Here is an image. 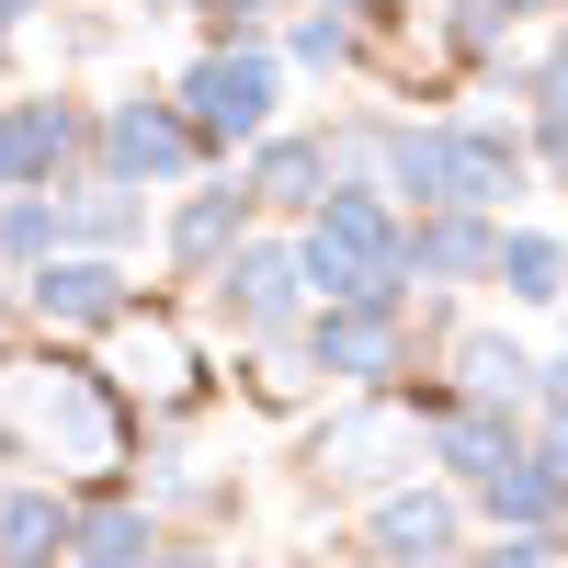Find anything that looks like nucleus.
Masks as SVG:
<instances>
[{
    "instance_id": "obj_16",
    "label": "nucleus",
    "mask_w": 568,
    "mask_h": 568,
    "mask_svg": "<svg viewBox=\"0 0 568 568\" xmlns=\"http://www.w3.org/2000/svg\"><path fill=\"white\" fill-rule=\"evenodd\" d=\"M455 364H466V387H478V398H524V387H535V364L511 353V342H466Z\"/></svg>"
},
{
    "instance_id": "obj_15",
    "label": "nucleus",
    "mask_w": 568,
    "mask_h": 568,
    "mask_svg": "<svg viewBox=\"0 0 568 568\" xmlns=\"http://www.w3.org/2000/svg\"><path fill=\"white\" fill-rule=\"evenodd\" d=\"M80 557H91V568H160V546H149L136 511H91V524H80Z\"/></svg>"
},
{
    "instance_id": "obj_19",
    "label": "nucleus",
    "mask_w": 568,
    "mask_h": 568,
    "mask_svg": "<svg viewBox=\"0 0 568 568\" xmlns=\"http://www.w3.org/2000/svg\"><path fill=\"white\" fill-rule=\"evenodd\" d=\"M478 568H546V546H535V535H500V546H489Z\"/></svg>"
},
{
    "instance_id": "obj_8",
    "label": "nucleus",
    "mask_w": 568,
    "mask_h": 568,
    "mask_svg": "<svg viewBox=\"0 0 568 568\" xmlns=\"http://www.w3.org/2000/svg\"><path fill=\"white\" fill-rule=\"evenodd\" d=\"M58 535H69V511L45 500V489H12V500H0V568H45Z\"/></svg>"
},
{
    "instance_id": "obj_7",
    "label": "nucleus",
    "mask_w": 568,
    "mask_h": 568,
    "mask_svg": "<svg viewBox=\"0 0 568 568\" xmlns=\"http://www.w3.org/2000/svg\"><path fill=\"white\" fill-rule=\"evenodd\" d=\"M444 466H455L466 489H489L500 466H524V455H511V420H489V409H455V420H444Z\"/></svg>"
},
{
    "instance_id": "obj_14",
    "label": "nucleus",
    "mask_w": 568,
    "mask_h": 568,
    "mask_svg": "<svg viewBox=\"0 0 568 568\" xmlns=\"http://www.w3.org/2000/svg\"><path fill=\"white\" fill-rule=\"evenodd\" d=\"M557 489H568L557 466H535V455H524V466H500V478H489V511H500V524H546Z\"/></svg>"
},
{
    "instance_id": "obj_18",
    "label": "nucleus",
    "mask_w": 568,
    "mask_h": 568,
    "mask_svg": "<svg viewBox=\"0 0 568 568\" xmlns=\"http://www.w3.org/2000/svg\"><path fill=\"white\" fill-rule=\"evenodd\" d=\"M296 58H307V69H342V58H353V23H342V12L296 23Z\"/></svg>"
},
{
    "instance_id": "obj_4",
    "label": "nucleus",
    "mask_w": 568,
    "mask_h": 568,
    "mask_svg": "<svg viewBox=\"0 0 568 568\" xmlns=\"http://www.w3.org/2000/svg\"><path fill=\"white\" fill-rule=\"evenodd\" d=\"M318 364H329V375H387V364H398L387 307H329V318H318Z\"/></svg>"
},
{
    "instance_id": "obj_11",
    "label": "nucleus",
    "mask_w": 568,
    "mask_h": 568,
    "mask_svg": "<svg viewBox=\"0 0 568 568\" xmlns=\"http://www.w3.org/2000/svg\"><path fill=\"white\" fill-rule=\"evenodd\" d=\"M409 262H420V273H500V240H489L478 216H444V227H420V240H409Z\"/></svg>"
},
{
    "instance_id": "obj_25",
    "label": "nucleus",
    "mask_w": 568,
    "mask_h": 568,
    "mask_svg": "<svg viewBox=\"0 0 568 568\" xmlns=\"http://www.w3.org/2000/svg\"><path fill=\"white\" fill-rule=\"evenodd\" d=\"M160 12H194V0H160Z\"/></svg>"
},
{
    "instance_id": "obj_10",
    "label": "nucleus",
    "mask_w": 568,
    "mask_h": 568,
    "mask_svg": "<svg viewBox=\"0 0 568 568\" xmlns=\"http://www.w3.org/2000/svg\"><path fill=\"white\" fill-rule=\"evenodd\" d=\"M240 194H251V182H216V194H194V205L171 216V251H182V262H216L227 240H240Z\"/></svg>"
},
{
    "instance_id": "obj_23",
    "label": "nucleus",
    "mask_w": 568,
    "mask_h": 568,
    "mask_svg": "<svg viewBox=\"0 0 568 568\" xmlns=\"http://www.w3.org/2000/svg\"><path fill=\"white\" fill-rule=\"evenodd\" d=\"M478 12H535V0H478Z\"/></svg>"
},
{
    "instance_id": "obj_17",
    "label": "nucleus",
    "mask_w": 568,
    "mask_h": 568,
    "mask_svg": "<svg viewBox=\"0 0 568 568\" xmlns=\"http://www.w3.org/2000/svg\"><path fill=\"white\" fill-rule=\"evenodd\" d=\"M45 240H58V205H45V194H23L12 216H0V251H12V262H34Z\"/></svg>"
},
{
    "instance_id": "obj_3",
    "label": "nucleus",
    "mask_w": 568,
    "mask_h": 568,
    "mask_svg": "<svg viewBox=\"0 0 568 568\" xmlns=\"http://www.w3.org/2000/svg\"><path fill=\"white\" fill-rule=\"evenodd\" d=\"M296 284H307V262L262 240V251H240V262H227V307H240L251 329H273L284 307H296Z\"/></svg>"
},
{
    "instance_id": "obj_21",
    "label": "nucleus",
    "mask_w": 568,
    "mask_h": 568,
    "mask_svg": "<svg viewBox=\"0 0 568 568\" xmlns=\"http://www.w3.org/2000/svg\"><path fill=\"white\" fill-rule=\"evenodd\" d=\"M0 182H23V149H12V114H0Z\"/></svg>"
},
{
    "instance_id": "obj_24",
    "label": "nucleus",
    "mask_w": 568,
    "mask_h": 568,
    "mask_svg": "<svg viewBox=\"0 0 568 568\" xmlns=\"http://www.w3.org/2000/svg\"><path fill=\"white\" fill-rule=\"evenodd\" d=\"M329 12H364V0H329Z\"/></svg>"
},
{
    "instance_id": "obj_9",
    "label": "nucleus",
    "mask_w": 568,
    "mask_h": 568,
    "mask_svg": "<svg viewBox=\"0 0 568 568\" xmlns=\"http://www.w3.org/2000/svg\"><path fill=\"white\" fill-rule=\"evenodd\" d=\"M318 182H329V149H307V136H273V149L251 160L262 205H318Z\"/></svg>"
},
{
    "instance_id": "obj_6",
    "label": "nucleus",
    "mask_w": 568,
    "mask_h": 568,
    "mask_svg": "<svg viewBox=\"0 0 568 568\" xmlns=\"http://www.w3.org/2000/svg\"><path fill=\"white\" fill-rule=\"evenodd\" d=\"M364 535H375V557H387V568H420V557L455 546V500H387Z\"/></svg>"
},
{
    "instance_id": "obj_1",
    "label": "nucleus",
    "mask_w": 568,
    "mask_h": 568,
    "mask_svg": "<svg viewBox=\"0 0 568 568\" xmlns=\"http://www.w3.org/2000/svg\"><path fill=\"white\" fill-rule=\"evenodd\" d=\"M182 103H194V136H251L273 114V58H205L182 80Z\"/></svg>"
},
{
    "instance_id": "obj_22",
    "label": "nucleus",
    "mask_w": 568,
    "mask_h": 568,
    "mask_svg": "<svg viewBox=\"0 0 568 568\" xmlns=\"http://www.w3.org/2000/svg\"><path fill=\"white\" fill-rule=\"evenodd\" d=\"M160 568H227V557H160Z\"/></svg>"
},
{
    "instance_id": "obj_12",
    "label": "nucleus",
    "mask_w": 568,
    "mask_h": 568,
    "mask_svg": "<svg viewBox=\"0 0 568 568\" xmlns=\"http://www.w3.org/2000/svg\"><path fill=\"white\" fill-rule=\"evenodd\" d=\"M500 284L524 307H546V296H568V251L546 240V227H524V240H500Z\"/></svg>"
},
{
    "instance_id": "obj_5",
    "label": "nucleus",
    "mask_w": 568,
    "mask_h": 568,
    "mask_svg": "<svg viewBox=\"0 0 568 568\" xmlns=\"http://www.w3.org/2000/svg\"><path fill=\"white\" fill-rule=\"evenodd\" d=\"M34 307L45 318H125V273L114 262H45L34 273Z\"/></svg>"
},
{
    "instance_id": "obj_13",
    "label": "nucleus",
    "mask_w": 568,
    "mask_h": 568,
    "mask_svg": "<svg viewBox=\"0 0 568 568\" xmlns=\"http://www.w3.org/2000/svg\"><path fill=\"white\" fill-rule=\"evenodd\" d=\"M12 149H23V182H45L69 149H80V114H58V103H23L12 114Z\"/></svg>"
},
{
    "instance_id": "obj_2",
    "label": "nucleus",
    "mask_w": 568,
    "mask_h": 568,
    "mask_svg": "<svg viewBox=\"0 0 568 568\" xmlns=\"http://www.w3.org/2000/svg\"><path fill=\"white\" fill-rule=\"evenodd\" d=\"M103 149H114V182H149V171H182V160H194V125H171L160 103H114Z\"/></svg>"
},
{
    "instance_id": "obj_20",
    "label": "nucleus",
    "mask_w": 568,
    "mask_h": 568,
    "mask_svg": "<svg viewBox=\"0 0 568 568\" xmlns=\"http://www.w3.org/2000/svg\"><path fill=\"white\" fill-rule=\"evenodd\" d=\"M535 91H546V114L568 125V58H546V80H535Z\"/></svg>"
}]
</instances>
